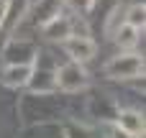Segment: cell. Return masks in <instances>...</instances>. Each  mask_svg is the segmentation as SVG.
I'll return each instance as SVG.
<instances>
[{"mask_svg": "<svg viewBox=\"0 0 146 138\" xmlns=\"http://www.w3.org/2000/svg\"><path fill=\"white\" fill-rule=\"evenodd\" d=\"M113 38L118 46H136L139 41V28L136 26H128V23H121L115 31H113Z\"/></svg>", "mask_w": 146, "mask_h": 138, "instance_id": "ba28073f", "label": "cell"}, {"mask_svg": "<svg viewBox=\"0 0 146 138\" xmlns=\"http://www.w3.org/2000/svg\"><path fill=\"white\" fill-rule=\"evenodd\" d=\"M41 28H44V36H46V38H59V41H64L67 36H72V23H69L64 15H56V18L46 20Z\"/></svg>", "mask_w": 146, "mask_h": 138, "instance_id": "277c9868", "label": "cell"}, {"mask_svg": "<svg viewBox=\"0 0 146 138\" xmlns=\"http://www.w3.org/2000/svg\"><path fill=\"white\" fill-rule=\"evenodd\" d=\"M64 0H36V23L44 26L46 20L56 18L59 15V8H62Z\"/></svg>", "mask_w": 146, "mask_h": 138, "instance_id": "8992f818", "label": "cell"}, {"mask_svg": "<svg viewBox=\"0 0 146 138\" xmlns=\"http://www.w3.org/2000/svg\"><path fill=\"white\" fill-rule=\"evenodd\" d=\"M126 23L128 26H136V28H144V3L141 5H133V8H128L126 10Z\"/></svg>", "mask_w": 146, "mask_h": 138, "instance_id": "9c48e42d", "label": "cell"}, {"mask_svg": "<svg viewBox=\"0 0 146 138\" xmlns=\"http://www.w3.org/2000/svg\"><path fill=\"white\" fill-rule=\"evenodd\" d=\"M8 10H10V0H0V23L5 20V15H8Z\"/></svg>", "mask_w": 146, "mask_h": 138, "instance_id": "8fae6325", "label": "cell"}, {"mask_svg": "<svg viewBox=\"0 0 146 138\" xmlns=\"http://www.w3.org/2000/svg\"><path fill=\"white\" fill-rule=\"evenodd\" d=\"M33 3H36V0H33Z\"/></svg>", "mask_w": 146, "mask_h": 138, "instance_id": "7c38bea8", "label": "cell"}, {"mask_svg": "<svg viewBox=\"0 0 146 138\" xmlns=\"http://www.w3.org/2000/svg\"><path fill=\"white\" fill-rule=\"evenodd\" d=\"M105 74L113 79H133L144 74V56L139 54H118L105 64Z\"/></svg>", "mask_w": 146, "mask_h": 138, "instance_id": "6da1fadb", "label": "cell"}, {"mask_svg": "<svg viewBox=\"0 0 146 138\" xmlns=\"http://www.w3.org/2000/svg\"><path fill=\"white\" fill-rule=\"evenodd\" d=\"M74 10H80V13H87V10H92V5H95V0H67Z\"/></svg>", "mask_w": 146, "mask_h": 138, "instance_id": "30bf717a", "label": "cell"}, {"mask_svg": "<svg viewBox=\"0 0 146 138\" xmlns=\"http://www.w3.org/2000/svg\"><path fill=\"white\" fill-rule=\"evenodd\" d=\"M64 51L72 56V61L82 64V61H90L95 54H98V44L90 38V36H80V33H72L64 38Z\"/></svg>", "mask_w": 146, "mask_h": 138, "instance_id": "3957f363", "label": "cell"}, {"mask_svg": "<svg viewBox=\"0 0 146 138\" xmlns=\"http://www.w3.org/2000/svg\"><path fill=\"white\" fill-rule=\"evenodd\" d=\"M31 74H33V67L31 64H13V67H8L5 69V85H10V87H18V85H26L28 79H31Z\"/></svg>", "mask_w": 146, "mask_h": 138, "instance_id": "5b68a950", "label": "cell"}, {"mask_svg": "<svg viewBox=\"0 0 146 138\" xmlns=\"http://www.w3.org/2000/svg\"><path fill=\"white\" fill-rule=\"evenodd\" d=\"M56 87L64 90V92L82 90V87H87V72L77 61H69V64L59 67V72H56Z\"/></svg>", "mask_w": 146, "mask_h": 138, "instance_id": "7a4b0ae2", "label": "cell"}, {"mask_svg": "<svg viewBox=\"0 0 146 138\" xmlns=\"http://www.w3.org/2000/svg\"><path fill=\"white\" fill-rule=\"evenodd\" d=\"M118 125H121V128H123L128 136H141V133H144V118H141L139 113H133V110L121 113Z\"/></svg>", "mask_w": 146, "mask_h": 138, "instance_id": "52a82bcc", "label": "cell"}]
</instances>
